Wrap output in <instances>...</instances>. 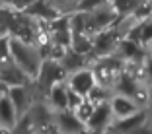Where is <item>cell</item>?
Returning <instances> with one entry per match:
<instances>
[{
	"label": "cell",
	"mask_w": 152,
	"mask_h": 134,
	"mask_svg": "<svg viewBox=\"0 0 152 134\" xmlns=\"http://www.w3.org/2000/svg\"><path fill=\"white\" fill-rule=\"evenodd\" d=\"M107 103H109V111H111L113 121L129 119V117H133L134 113H139L140 109H144V107H140L134 99L125 97V95H117V93H113Z\"/></svg>",
	"instance_id": "cell-5"
},
{
	"label": "cell",
	"mask_w": 152,
	"mask_h": 134,
	"mask_svg": "<svg viewBox=\"0 0 152 134\" xmlns=\"http://www.w3.org/2000/svg\"><path fill=\"white\" fill-rule=\"evenodd\" d=\"M16 109H14L12 101H10L8 95H4V97H0V121L4 122V125L12 126L14 122H16Z\"/></svg>",
	"instance_id": "cell-10"
},
{
	"label": "cell",
	"mask_w": 152,
	"mask_h": 134,
	"mask_svg": "<svg viewBox=\"0 0 152 134\" xmlns=\"http://www.w3.org/2000/svg\"><path fill=\"white\" fill-rule=\"evenodd\" d=\"M10 101H12L14 109H16V115H22L27 107H29V99H27V91L23 85H16V88L10 89L8 93Z\"/></svg>",
	"instance_id": "cell-9"
},
{
	"label": "cell",
	"mask_w": 152,
	"mask_h": 134,
	"mask_svg": "<svg viewBox=\"0 0 152 134\" xmlns=\"http://www.w3.org/2000/svg\"><path fill=\"white\" fill-rule=\"evenodd\" d=\"M142 0H109V6L117 18H131Z\"/></svg>",
	"instance_id": "cell-8"
},
{
	"label": "cell",
	"mask_w": 152,
	"mask_h": 134,
	"mask_svg": "<svg viewBox=\"0 0 152 134\" xmlns=\"http://www.w3.org/2000/svg\"><path fill=\"white\" fill-rule=\"evenodd\" d=\"M94 109H96V105H94L92 101H90L88 97H84V99H82V101L78 103V105H76L74 109H72V113H74V117L82 122V125H86V121H88L90 115L94 113Z\"/></svg>",
	"instance_id": "cell-11"
},
{
	"label": "cell",
	"mask_w": 152,
	"mask_h": 134,
	"mask_svg": "<svg viewBox=\"0 0 152 134\" xmlns=\"http://www.w3.org/2000/svg\"><path fill=\"white\" fill-rule=\"evenodd\" d=\"M111 95H113V91H111L109 88L96 84V88L88 93V99L94 103V105H102V103H107L109 99H111Z\"/></svg>",
	"instance_id": "cell-12"
},
{
	"label": "cell",
	"mask_w": 152,
	"mask_h": 134,
	"mask_svg": "<svg viewBox=\"0 0 152 134\" xmlns=\"http://www.w3.org/2000/svg\"><path fill=\"white\" fill-rule=\"evenodd\" d=\"M148 2H150V4H152V0H148Z\"/></svg>",
	"instance_id": "cell-15"
},
{
	"label": "cell",
	"mask_w": 152,
	"mask_h": 134,
	"mask_svg": "<svg viewBox=\"0 0 152 134\" xmlns=\"http://www.w3.org/2000/svg\"><path fill=\"white\" fill-rule=\"evenodd\" d=\"M111 125H113V117L111 111H109V103H102V105H96L94 113L86 121L84 134H105Z\"/></svg>",
	"instance_id": "cell-4"
},
{
	"label": "cell",
	"mask_w": 152,
	"mask_h": 134,
	"mask_svg": "<svg viewBox=\"0 0 152 134\" xmlns=\"http://www.w3.org/2000/svg\"><path fill=\"white\" fill-rule=\"evenodd\" d=\"M90 70L94 72L96 84L105 85V88L111 89L113 84H115V80L123 74V70H125V62H123L121 58H117L115 54L98 56V58H92V60H90Z\"/></svg>",
	"instance_id": "cell-2"
},
{
	"label": "cell",
	"mask_w": 152,
	"mask_h": 134,
	"mask_svg": "<svg viewBox=\"0 0 152 134\" xmlns=\"http://www.w3.org/2000/svg\"><path fill=\"white\" fill-rule=\"evenodd\" d=\"M8 53L14 58V66L20 68L27 78H37L41 62H43L39 51H35L27 41L14 39L8 41Z\"/></svg>",
	"instance_id": "cell-1"
},
{
	"label": "cell",
	"mask_w": 152,
	"mask_h": 134,
	"mask_svg": "<svg viewBox=\"0 0 152 134\" xmlns=\"http://www.w3.org/2000/svg\"><path fill=\"white\" fill-rule=\"evenodd\" d=\"M144 51H146V56H148V58H152V41L146 45V47H144Z\"/></svg>",
	"instance_id": "cell-14"
},
{
	"label": "cell",
	"mask_w": 152,
	"mask_h": 134,
	"mask_svg": "<svg viewBox=\"0 0 152 134\" xmlns=\"http://www.w3.org/2000/svg\"><path fill=\"white\" fill-rule=\"evenodd\" d=\"M49 103H51V107L55 109V113L68 109V103H66V85H64V82L55 84L53 88H49Z\"/></svg>",
	"instance_id": "cell-7"
},
{
	"label": "cell",
	"mask_w": 152,
	"mask_h": 134,
	"mask_svg": "<svg viewBox=\"0 0 152 134\" xmlns=\"http://www.w3.org/2000/svg\"><path fill=\"white\" fill-rule=\"evenodd\" d=\"M64 85H66L70 91L78 93L80 97H88V93L96 88V78L94 72L90 70V66H84L76 72H70L64 80Z\"/></svg>",
	"instance_id": "cell-3"
},
{
	"label": "cell",
	"mask_w": 152,
	"mask_h": 134,
	"mask_svg": "<svg viewBox=\"0 0 152 134\" xmlns=\"http://www.w3.org/2000/svg\"><path fill=\"white\" fill-rule=\"evenodd\" d=\"M146 93H148V109H152V84L146 85Z\"/></svg>",
	"instance_id": "cell-13"
},
{
	"label": "cell",
	"mask_w": 152,
	"mask_h": 134,
	"mask_svg": "<svg viewBox=\"0 0 152 134\" xmlns=\"http://www.w3.org/2000/svg\"><path fill=\"white\" fill-rule=\"evenodd\" d=\"M55 125H57L58 134H84V125L68 109L55 113Z\"/></svg>",
	"instance_id": "cell-6"
}]
</instances>
